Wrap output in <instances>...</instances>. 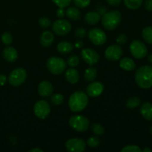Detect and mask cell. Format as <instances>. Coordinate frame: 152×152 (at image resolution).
<instances>
[{
	"instance_id": "obj_1",
	"label": "cell",
	"mask_w": 152,
	"mask_h": 152,
	"mask_svg": "<svg viewBox=\"0 0 152 152\" xmlns=\"http://www.w3.org/2000/svg\"><path fill=\"white\" fill-rule=\"evenodd\" d=\"M135 81L141 88H151L152 87V66L143 65L140 67L135 74Z\"/></svg>"
},
{
	"instance_id": "obj_2",
	"label": "cell",
	"mask_w": 152,
	"mask_h": 152,
	"mask_svg": "<svg viewBox=\"0 0 152 152\" xmlns=\"http://www.w3.org/2000/svg\"><path fill=\"white\" fill-rule=\"evenodd\" d=\"M88 103L87 94L83 91H76L70 96L68 106L74 112H80L84 110Z\"/></svg>"
},
{
	"instance_id": "obj_3",
	"label": "cell",
	"mask_w": 152,
	"mask_h": 152,
	"mask_svg": "<svg viewBox=\"0 0 152 152\" xmlns=\"http://www.w3.org/2000/svg\"><path fill=\"white\" fill-rule=\"evenodd\" d=\"M122 20V15L118 10L105 13L102 15V25L108 31H112L118 27Z\"/></svg>"
},
{
	"instance_id": "obj_4",
	"label": "cell",
	"mask_w": 152,
	"mask_h": 152,
	"mask_svg": "<svg viewBox=\"0 0 152 152\" xmlns=\"http://www.w3.org/2000/svg\"><path fill=\"white\" fill-rule=\"evenodd\" d=\"M46 66L48 71L53 74H61L66 68V62L62 58L57 56L50 57L47 61Z\"/></svg>"
},
{
	"instance_id": "obj_5",
	"label": "cell",
	"mask_w": 152,
	"mask_h": 152,
	"mask_svg": "<svg viewBox=\"0 0 152 152\" xmlns=\"http://www.w3.org/2000/svg\"><path fill=\"white\" fill-rule=\"evenodd\" d=\"M69 125L74 130L79 132H84L88 130L89 127V120L84 116H73L69 120Z\"/></svg>"
},
{
	"instance_id": "obj_6",
	"label": "cell",
	"mask_w": 152,
	"mask_h": 152,
	"mask_svg": "<svg viewBox=\"0 0 152 152\" xmlns=\"http://www.w3.org/2000/svg\"><path fill=\"white\" fill-rule=\"evenodd\" d=\"M27 71L24 68H18L11 71L8 77V83L14 87H18L25 82Z\"/></svg>"
},
{
	"instance_id": "obj_7",
	"label": "cell",
	"mask_w": 152,
	"mask_h": 152,
	"mask_svg": "<svg viewBox=\"0 0 152 152\" xmlns=\"http://www.w3.org/2000/svg\"><path fill=\"white\" fill-rule=\"evenodd\" d=\"M130 51L132 56L138 59L145 57L148 53V48L142 42L134 40L130 44Z\"/></svg>"
},
{
	"instance_id": "obj_8",
	"label": "cell",
	"mask_w": 152,
	"mask_h": 152,
	"mask_svg": "<svg viewBox=\"0 0 152 152\" xmlns=\"http://www.w3.org/2000/svg\"><path fill=\"white\" fill-rule=\"evenodd\" d=\"M34 111L36 117L41 120H45L48 117L50 113V105L47 101L44 99L39 100L34 105Z\"/></svg>"
},
{
	"instance_id": "obj_9",
	"label": "cell",
	"mask_w": 152,
	"mask_h": 152,
	"mask_svg": "<svg viewBox=\"0 0 152 152\" xmlns=\"http://www.w3.org/2000/svg\"><path fill=\"white\" fill-rule=\"evenodd\" d=\"M52 30L58 36L67 35L71 30V24L66 19H59L53 22Z\"/></svg>"
},
{
	"instance_id": "obj_10",
	"label": "cell",
	"mask_w": 152,
	"mask_h": 152,
	"mask_svg": "<svg viewBox=\"0 0 152 152\" xmlns=\"http://www.w3.org/2000/svg\"><path fill=\"white\" fill-rule=\"evenodd\" d=\"M88 35L90 41L95 45H102L106 42V34L99 28H93L90 30Z\"/></svg>"
},
{
	"instance_id": "obj_11",
	"label": "cell",
	"mask_w": 152,
	"mask_h": 152,
	"mask_svg": "<svg viewBox=\"0 0 152 152\" xmlns=\"http://www.w3.org/2000/svg\"><path fill=\"white\" fill-rule=\"evenodd\" d=\"M65 148L70 152H83L86 148V143L83 139L72 138L67 141Z\"/></svg>"
},
{
	"instance_id": "obj_12",
	"label": "cell",
	"mask_w": 152,
	"mask_h": 152,
	"mask_svg": "<svg viewBox=\"0 0 152 152\" xmlns=\"http://www.w3.org/2000/svg\"><path fill=\"white\" fill-rule=\"evenodd\" d=\"M81 55L85 62L89 65H94L99 61V53L91 48H85L82 50Z\"/></svg>"
},
{
	"instance_id": "obj_13",
	"label": "cell",
	"mask_w": 152,
	"mask_h": 152,
	"mask_svg": "<svg viewBox=\"0 0 152 152\" xmlns=\"http://www.w3.org/2000/svg\"><path fill=\"white\" fill-rule=\"evenodd\" d=\"M123 53V49L120 45H112L107 48L105 51V56L108 60L117 61L122 57Z\"/></svg>"
},
{
	"instance_id": "obj_14",
	"label": "cell",
	"mask_w": 152,
	"mask_h": 152,
	"mask_svg": "<svg viewBox=\"0 0 152 152\" xmlns=\"http://www.w3.org/2000/svg\"><path fill=\"white\" fill-rule=\"evenodd\" d=\"M104 86L100 82H92L86 88V93L91 97H97L102 94Z\"/></svg>"
},
{
	"instance_id": "obj_15",
	"label": "cell",
	"mask_w": 152,
	"mask_h": 152,
	"mask_svg": "<svg viewBox=\"0 0 152 152\" xmlns=\"http://www.w3.org/2000/svg\"><path fill=\"white\" fill-rule=\"evenodd\" d=\"M38 92L39 94L42 97H49L53 92V85L50 82L44 80L39 84Z\"/></svg>"
},
{
	"instance_id": "obj_16",
	"label": "cell",
	"mask_w": 152,
	"mask_h": 152,
	"mask_svg": "<svg viewBox=\"0 0 152 152\" xmlns=\"http://www.w3.org/2000/svg\"><path fill=\"white\" fill-rule=\"evenodd\" d=\"M3 57L6 61L9 62H13L17 59V50L13 47H7L3 50Z\"/></svg>"
},
{
	"instance_id": "obj_17",
	"label": "cell",
	"mask_w": 152,
	"mask_h": 152,
	"mask_svg": "<svg viewBox=\"0 0 152 152\" xmlns=\"http://www.w3.org/2000/svg\"><path fill=\"white\" fill-rule=\"evenodd\" d=\"M65 79L71 84H76L80 80V74L75 68H69L65 71Z\"/></svg>"
},
{
	"instance_id": "obj_18",
	"label": "cell",
	"mask_w": 152,
	"mask_h": 152,
	"mask_svg": "<svg viewBox=\"0 0 152 152\" xmlns=\"http://www.w3.org/2000/svg\"><path fill=\"white\" fill-rule=\"evenodd\" d=\"M53 40H54L53 34L49 31H44L40 37V43L43 47H50L53 44Z\"/></svg>"
},
{
	"instance_id": "obj_19",
	"label": "cell",
	"mask_w": 152,
	"mask_h": 152,
	"mask_svg": "<svg viewBox=\"0 0 152 152\" xmlns=\"http://www.w3.org/2000/svg\"><path fill=\"white\" fill-rule=\"evenodd\" d=\"M140 114L144 119L152 122V103L144 102L140 108Z\"/></svg>"
},
{
	"instance_id": "obj_20",
	"label": "cell",
	"mask_w": 152,
	"mask_h": 152,
	"mask_svg": "<svg viewBox=\"0 0 152 152\" xmlns=\"http://www.w3.org/2000/svg\"><path fill=\"white\" fill-rule=\"evenodd\" d=\"M120 67L126 71H132L136 68L134 61L129 57H124L120 62Z\"/></svg>"
},
{
	"instance_id": "obj_21",
	"label": "cell",
	"mask_w": 152,
	"mask_h": 152,
	"mask_svg": "<svg viewBox=\"0 0 152 152\" xmlns=\"http://www.w3.org/2000/svg\"><path fill=\"white\" fill-rule=\"evenodd\" d=\"M85 22L89 25H96L99 22L100 19V15L97 12L91 11L85 15Z\"/></svg>"
},
{
	"instance_id": "obj_22",
	"label": "cell",
	"mask_w": 152,
	"mask_h": 152,
	"mask_svg": "<svg viewBox=\"0 0 152 152\" xmlns=\"http://www.w3.org/2000/svg\"><path fill=\"white\" fill-rule=\"evenodd\" d=\"M65 14L70 19L74 21H77L81 17V13L77 7H70L65 11Z\"/></svg>"
},
{
	"instance_id": "obj_23",
	"label": "cell",
	"mask_w": 152,
	"mask_h": 152,
	"mask_svg": "<svg viewBox=\"0 0 152 152\" xmlns=\"http://www.w3.org/2000/svg\"><path fill=\"white\" fill-rule=\"evenodd\" d=\"M73 49H74V45L68 42H61L57 45L58 51L62 54H67V53H71Z\"/></svg>"
},
{
	"instance_id": "obj_24",
	"label": "cell",
	"mask_w": 152,
	"mask_h": 152,
	"mask_svg": "<svg viewBox=\"0 0 152 152\" xmlns=\"http://www.w3.org/2000/svg\"><path fill=\"white\" fill-rule=\"evenodd\" d=\"M97 76V70L95 68H89L85 71L84 77L86 81L93 82Z\"/></svg>"
},
{
	"instance_id": "obj_25",
	"label": "cell",
	"mask_w": 152,
	"mask_h": 152,
	"mask_svg": "<svg viewBox=\"0 0 152 152\" xmlns=\"http://www.w3.org/2000/svg\"><path fill=\"white\" fill-rule=\"evenodd\" d=\"M143 0H124V4L130 10H137L142 4Z\"/></svg>"
},
{
	"instance_id": "obj_26",
	"label": "cell",
	"mask_w": 152,
	"mask_h": 152,
	"mask_svg": "<svg viewBox=\"0 0 152 152\" xmlns=\"http://www.w3.org/2000/svg\"><path fill=\"white\" fill-rule=\"evenodd\" d=\"M142 37L147 43L152 45V26L145 27L142 30Z\"/></svg>"
},
{
	"instance_id": "obj_27",
	"label": "cell",
	"mask_w": 152,
	"mask_h": 152,
	"mask_svg": "<svg viewBox=\"0 0 152 152\" xmlns=\"http://www.w3.org/2000/svg\"><path fill=\"white\" fill-rule=\"evenodd\" d=\"M141 103V100L140 98L138 97H131L126 101V105L128 108L129 109H134V108H136L140 105Z\"/></svg>"
},
{
	"instance_id": "obj_28",
	"label": "cell",
	"mask_w": 152,
	"mask_h": 152,
	"mask_svg": "<svg viewBox=\"0 0 152 152\" xmlns=\"http://www.w3.org/2000/svg\"><path fill=\"white\" fill-rule=\"evenodd\" d=\"M91 131L96 136H102L105 134V129L100 124L95 123L91 126Z\"/></svg>"
},
{
	"instance_id": "obj_29",
	"label": "cell",
	"mask_w": 152,
	"mask_h": 152,
	"mask_svg": "<svg viewBox=\"0 0 152 152\" xmlns=\"http://www.w3.org/2000/svg\"><path fill=\"white\" fill-rule=\"evenodd\" d=\"M64 101L63 95L61 94H54L50 97V102L54 105H60Z\"/></svg>"
},
{
	"instance_id": "obj_30",
	"label": "cell",
	"mask_w": 152,
	"mask_h": 152,
	"mask_svg": "<svg viewBox=\"0 0 152 152\" xmlns=\"http://www.w3.org/2000/svg\"><path fill=\"white\" fill-rule=\"evenodd\" d=\"M80 60L78 56H77V55H72V56H71L68 59L67 63H68V65L69 66L74 68V67H77L80 64Z\"/></svg>"
},
{
	"instance_id": "obj_31",
	"label": "cell",
	"mask_w": 152,
	"mask_h": 152,
	"mask_svg": "<svg viewBox=\"0 0 152 152\" xmlns=\"http://www.w3.org/2000/svg\"><path fill=\"white\" fill-rule=\"evenodd\" d=\"M99 143H100L99 139L96 137H91L87 141L88 145L91 148H96L99 146Z\"/></svg>"
},
{
	"instance_id": "obj_32",
	"label": "cell",
	"mask_w": 152,
	"mask_h": 152,
	"mask_svg": "<svg viewBox=\"0 0 152 152\" xmlns=\"http://www.w3.org/2000/svg\"><path fill=\"white\" fill-rule=\"evenodd\" d=\"M1 41L6 45L11 44L13 42V37H12L11 34L9 32H4L1 35Z\"/></svg>"
},
{
	"instance_id": "obj_33",
	"label": "cell",
	"mask_w": 152,
	"mask_h": 152,
	"mask_svg": "<svg viewBox=\"0 0 152 152\" xmlns=\"http://www.w3.org/2000/svg\"><path fill=\"white\" fill-rule=\"evenodd\" d=\"M122 152H141L142 150L139 146L136 145H128L122 148Z\"/></svg>"
},
{
	"instance_id": "obj_34",
	"label": "cell",
	"mask_w": 152,
	"mask_h": 152,
	"mask_svg": "<svg viewBox=\"0 0 152 152\" xmlns=\"http://www.w3.org/2000/svg\"><path fill=\"white\" fill-rule=\"evenodd\" d=\"M39 24L40 26L42 27V28L43 29H45V28H49L51 25V22L50 20L48 17H42L40 18L39 20Z\"/></svg>"
},
{
	"instance_id": "obj_35",
	"label": "cell",
	"mask_w": 152,
	"mask_h": 152,
	"mask_svg": "<svg viewBox=\"0 0 152 152\" xmlns=\"http://www.w3.org/2000/svg\"><path fill=\"white\" fill-rule=\"evenodd\" d=\"M74 3L76 7L79 8H84L90 4L91 0H74Z\"/></svg>"
},
{
	"instance_id": "obj_36",
	"label": "cell",
	"mask_w": 152,
	"mask_h": 152,
	"mask_svg": "<svg viewBox=\"0 0 152 152\" xmlns=\"http://www.w3.org/2000/svg\"><path fill=\"white\" fill-rule=\"evenodd\" d=\"M74 35L76 36V37L78 39H83L86 37L87 35V31L85 28H78L75 30V32H74Z\"/></svg>"
},
{
	"instance_id": "obj_37",
	"label": "cell",
	"mask_w": 152,
	"mask_h": 152,
	"mask_svg": "<svg viewBox=\"0 0 152 152\" xmlns=\"http://www.w3.org/2000/svg\"><path fill=\"white\" fill-rule=\"evenodd\" d=\"M56 5L59 7H68L71 2L72 0H52Z\"/></svg>"
},
{
	"instance_id": "obj_38",
	"label": "cell",
	"mask_w": 152,
	"mask_h": 152,
	"mask_svg": "<svg viewBox=\"0 0 152 152\" xmlns=\"http://www.w3.org/2000/svg\"><path fill=\"white\" fill-rule=\"evenodd\" d=\"M116 41L119 45H125L128 41V37L126 34H120L116 39Z\"/></svg>"
},
{
	"instance_id": "obj_39",
	"label": "cell",
	"mask_w": 152,
	"mask_h": 152,
	"mask_svg": "<svg viewBox=\"0 0 152 152\" xmlns=\"http://www.w3.org/2000/svg\"><path fill=\"white\" fill-rule=\"evenodd\" d=\"M107 3L111 6H118L121 3V0H106Z\"/></svg>"
},
{
	"instance_id": "obj_40",
	"label": "cell",
	"mask_w": 152,
	"mask_h": 152,
	"mask_svg": "<svg viewBox=\"0 0 152 152\" xmlns=\"http://www.w3.org/2000/svg\"><path fill=\"white\" fill-rule=\"evenodd\" d=\"M145 7L148 11H152V0H146L145 1Z\"/></svg>"
},
{
	"instance_id": "obj_41",
	"label": "cell",
	"mask_w": 152,
	"mask_h": 152,
	"mask_svg": "<svg viewBox=\"0 0 152 152\" xmlns=\"http://www.w3.org/2000/svg\"><path fill=\"white\" fill-rule=\"evenodd\" d=\"M65 11L64 10L63 7H59L57 10H56V16L59 18H62L65 16Z\"/></svg>"
},
{
	"instance_id": "obj_42",
	"label": "cell",
	"mask_w": 152,
	"mask_h": 152,
	"mask_svg": "<svg viewBox=\"0 0 152 152\" xmlns=\"http://www.w3.org/2000/svg\"><path fill=\"white\" fill-rule=\"evenodd\" d=\"M6 82H7V78H6L4 74H0V86H4Z\"/></svg>"
},
{
	"instance_id": "obj_43",
	"label": "cell",
	"mask_w": 152,
	"mask_h": 152,
	"mask_svg": "<svg viewBox=\"0 0 152 152\" xmlns=\"http://www.w3.org/2000/svg\"><path fill=\"white\" fill-rule=\"evenodd\" d=\"M97 13H99L100 16H101V15L102 16V15H104L105 13H106V8H105V7H103V6H100V7L98 8Z\"/></svg>"
},
{
	"instance_id": "obj_44",
	"label": "cell",
	"mask_w": 152,
	"mask_h": 152,
	"mask_svg": "<svg viewBox=\"0 0 152 152\" xmlns=\"http://www.w3.org/2000/svg\"><path fill=\"white\" fill-rule=\"evenodd\" d=\"M83 45H84V43H83V42L82 41V40H79V41H77V42L75 43V47L77 48H82L83 46Z\"/></svg>"
},
{
	"instance_id": "obj_45",
	"label": "cell",
	"mask_w": 152,
	"mask_h": 152,
	"mask_svg": "<svg viewBox=\"0 0 152 152\" xmlns=\"http://www.w3.org/2000/svg\"><path fill=\"white\" fill-rule=\"evenodd\" d=\"M29 152H43V150H42L41 148H33V149H31L28 151Z\"/></svg>"
},
{
	"instance_id": "obj_46",
	"label": "cell",
	"mask_w": 152,
	"mask_h": 152,
	"mask_svg": "<svg viewBox=\"0 0 152 152\" xmlns=\"http://www.w3.org/2000/svg\"><path fill=\"white\" fill-rule=\"evenodd\" d=\"M152 150L149 148H145L143 150H142V151L143 152H151Z\"/></svg>"
},
{
	"instance_id": "obj_47",
	"label": "cell",
	"mask_w": 152,
	"mask_h": 152,
	"mask_svg": "<svg viewBox=\"0 0 152 152\" xmlns=\"http://www.w3.org/2000/svg\"><path fill=\"white\" fill-rule=\"evenodd\" d=\"M148 62H150V63L152 65V53L151 54H150L149 56H148Z\"/></svg>"
},
{
	"instance_id": "obj_48",
	"label": "cell",
	"mask_w": 152,
	"mask_h": 152,
	"mask_svg": "<svg viewBox=\"0 0 152 152\" xmlns=\"http://www.w3.org/2000/svg\"><path fill=\"white\" fill-rule=\"evenodd\" d=\"M149 133H150V134L152 136V126H151L149 127Z\"/></svg>"
}]
</instances>
